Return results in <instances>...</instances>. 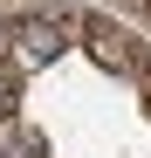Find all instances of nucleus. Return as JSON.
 <instances>
[{
    "instance_id": "1",
    "label": "nucleus",
    "mask_w": 151,
    "mask_h": 158,
    "mask_svg": "<svg viewBox=\"0 0 151 158\" xmlns=\"http://www.w3.org/2000/svg\"><path fill=\"white\" fill-rule=\"evenodd\" d=\"M0 35H7V48H14L21 69H35V62H48V55H62L69 35H83V14H62V7H55V14H14Z\"/></svg>"
},
{
    "instance_id": "2",
    "label": "nucleus",
    "mask_w": 151,
    "mask_h": 158,
    "mask_svg": "<svg viewBox=\"0 0 151 158\" xmlns=\"http://www.w3.org/2000/svg\"><path fill=\"white\" fill-rule=\"evenodd\" d=\"M83 48H89V62H96V69H110V76H137V83L151 76V48L131 41L110 14H83Z\"/></svg>"
},
{
    "instance_id": "3",
    "label": "nucleus",
    "mask_w": 151,
    "mask_h": 158,
    "mask_svg": "<svg viewBox=\"0 0 151 158\" xmlns=\"http://www.w3.org/2000/svg\"><path fill=\"white\" fill-rule=\"evenodd\" d=\"M0 158H48L35 131H14V138H0Z\"/></svg>"
},
{
    "instance_id": "4",
    "label": "nucleus",
    "mask_w": 151,
    "mask_h": 158,
    "mask_svg": "<svg viewBox=\"0 0 151 158\" xmlns=\"http://www.w3.org/2000/svg\"><path fill=\"white\" fill-rule=\"evenodd\" d=\"M14 103H21V76H0V117H14Z\"/></svg>"
},
{
    "instance_id": "5",
    "label": "nucleus",
    "mask_w": 151,
    "mask_h": 158,
    "mask_svg": "<svg viewBox=\"0 0 151 158\" xmlns=\"http://www.w3.org/2000/svg\"><path fill=\"white\" fill-rule=\"evenodd\" d=\"M124 7H131V14L144 21V28H151V0H124Z\"/></svg>"
},
{
    "instance_id": "6",
    "label": "nucleus",
    "mask_w": 151,
    "mask_h": 158,
    "mask_svg": "<svg viewBox=\"0 0 151 158\" xmlns=\"http://www.w3.org/2000/svg\"><path fill=\"white\" fill-rule=\"evenodd\" d=\"M144 110H151V76H144Z\"/></svg>"
}]
</instances>
